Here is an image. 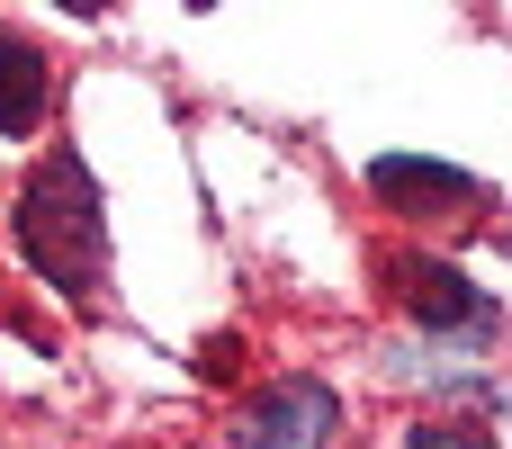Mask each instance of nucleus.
Returning <instances> with one entry per match:
<instances>
[{"label":"nucleus","instance_id":"nucleus-4","mask_svg":"<svg viewBox=\"0 0 512 449\" xmlns=\"http://www.w3.org/2000/svg\"><path fill=\"white\" fill-rule=\"evenodd\" d=\"M369 189H378L387 207H405V216H459V207L477 198L468 171L423 162V153H378V162H369Z\"/></svg>","mask_w":512,"mask_h":449},{"label":"nucleus","instance_id":"nucleus-3","mask_svg":"<svg viewBox=\"0 0 512 449\" xmlns=\"http://www.w3.org/2000/svg\"><path fill=\"white\" fill-rule=\"evenodd\" d=\"M396 270V297L423 333H495V297L468 288L450 261H387Z\"/></svg>","mask_w":512,"mask_h":449},{"label":"nucleus","instance_id":"nucleus-2","mask_svg":"<svg viewBox=\"0 0 512 449\" xmlns=\"http://www.w3.org/2000/svg\"><path fill=\"white\" fill-rule=\"evenodd\" d=\"M333 432H342V405L324 378H279L234 414V449H333Z\"/></svg>","mask_w":512,"mask_h":449},{"label":"nucleus","instance_id":"nucleus-6","mask_svg":"<svg viewBox=\"0 0 512 449\" xmlns=\"http://www.w3.org/2000/svg\"><path fill=\"white\" fill-rule=\"evenodd\" d=\"M405 449H495V441H486V432H459V423H414Z\"/></svg>","mask_w":512,"mask_h":449},{"label":"nucleus","instance_id":"nucleus-1","mask_svg":"<svg viewBox=\"0 0 512 449\" xmlns=\"http://www.w3.org/2000/svg\"><path fill=\"white\" fill-rule=\"evenodd\" d=\"M18 252L63 297L99 288V270H108V216H99V189H90V171L72 153H54V162L27 171V189H18Z\"/></svg>","mask_w":512,"mask_h":449},{"label":"nucleus","instance_id":"nucleus-5","mask_svg":"<svg viewBox=\"0 0 512 449\" xmlns=\"http://www.w3.org/2000/svg\"><path fill=\"white\" fill-rule=\"evenodd\" d=\"M45 117V54L27 36H0V135H27Z\"/></svg>","mask_w":512,"mask_h":449}]
</instances>
